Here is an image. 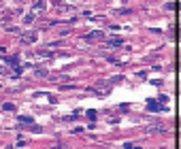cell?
Masks as SVG:
<instances>
[{"label":"cell","instance_id":"cell-1","mask_svg":"<svg viewBox=\"0 0 181 149\" xmlns=\"http://www.w3.org/2000/svg\"><path fill=\"white\" fill-rule=\"evenodd\" d=\"M111 85H113V81H98V83L92 87V92H96V94H109V92H111Z\"/></svg>","mask_w":181,"mask_h":149},{"label":"cell","instance_id":"cell-2","mask_svg":"<svg viewBox=\"0 0 181 149\" xmlns=\"http://www.w3.org/2000/svg\"><path fill=\"white\" fill-rule=\"evenodd\" d=\"M166 96H160V100H149V102H147V109H149V111H162V109L164 107H166Z\"/></svg>","mask_w":181,"mask_h":149},{"label":"cell","instance_id":"cell-3","mask_svg":"<svg viewBox=\"0 0 181 149\" xmlns=\"http://www.w3.org/2000/svg\"><path fill=\"white\" fill-rule=\"evenodd\" d=\"M36 41V32H26L24 36H21V43L24 45H30V43H34Z\"/></svg>","mask_w":181,"mask_h":149},{"label":"cell","instance_id":"cell-4","mask_svg":"<svg viewBox=\"0 0 181 149\" xmlns=\"http://www.w3.org/2000/svg\"><path fill=\"white\" fill-rule=\"evenodd\" d=\"M117 45H124V38H111L109 41V47H117Z\"/></svg>","mask_w":181,"mask_h":149},{"label":"cell","instance_id":"cell-5","mask_svg":"<svg viewBox=\"0 0 181 149\" xmlns=\"http://www.w3.org/2000/svg\"><path fill=\"white\" fill-rule=\"evenodd\" d=\"M96 38H102V32H92V34H87V41H96Z\"/></svg>","mask_w":181,"mask_h":149},{"label":"cell","instance_id":"cell-6","mask_svg":"<svg viewBox=\"0 0 181 149\" xmlns=\"http://www.w3.org/2000/svg\"><path fill=\"white\" fill-rule=\"evenodd\" d=\"M2 109H4V111H15V104H11V102H4V104H2Z\"/></svg>","mask_w":181,"mask_h":149},{"label":"cell","instance_id":"cell-7","mask_svg":"<svg viewBox=\"0 0 181 149\" xmlns=\"http://www.w3.org/2000/svg\"><path fill=\"white\" fill-rule=\"evenodd\" d=\"M13 15H15V13H7V15H2V17H0V21H2V24H7V21L13 17Z\"/></svg>","mask_w":181,"mask_h":149},{"label":"cell","instance_id":"cell-8","mask_svg":"<svg viewBox=\"0 0 181 149\" xmlns=\"http://www.w3.org/2000/svg\"><path fill=\"white\" fill-rule=\"evenodd\" d=\"M149 132H166V130H164L162 126H151V128H149Z\"/></svg>","mask_w":181,"mask_h":149},{"label":"cell","instance_id":"cell-9","mask_svg":"<svg viewBox=\"0 0 181 149\" xmlns=\"http://www.w3.org/2000/svg\"><path fill=\"white\" fill-rule=\"evenodd\" d=\"M19 121H21V124H32V117H26V115H21Z\"/></svg>","mask_w":181,"mask_h":149},{"label":"cell","instance_id":"cell-10","mask_svg":"<svg viewBox=\"0 0 181 149\" xmlns=\"http://www.w3.org/2000/svg\"><path fill=\"white\" fill-rule=\"evenodd\" d=\"M7 62H9L11 66H17V58H15V56H13V58H7Z\"/></svg>","mask_w":181,"mask_h":149},{"label":"cell","instance_id":"cell-11","mask_svg":"<svg viewBox=\"0 0 181 149\" xmlns=\"http://www.w3.org/2000/svg\"><path fill=\"white\" fill-rule=\"evenodd\" d=\"M9 32H13V34H19V28H17V26H9Z\"/></svg>","mask_w":181,"mask_h":149},{"label":"cell","instance_id":"cell-12","mask_svg":"<svg viewBox=\"0 0 181 149\" xmlns=\"http://www.w3.org/2000/svg\"><path fill=\"white\" fill-rule=\"evenodd\" d=\"M32 19H34V13H30V15H26V17H24V21H26V24H30Z\"/></svg>","mask_w":181,"mask_h":149},{"label":"cell","instance_id":"cell-13","mask_svg":"<svg viewBox=\"0 0 181 149\" xmlns=\"http://www.w3.org/2000/svg\"><path fill=\"white\" fill-rule=\"evenodd\" d=\"M34 9H36V11H38V9H45V2H41V0H38V2L34 4Z\"/></svg>","mask_w":181,"mask_h":149},{"label":"cell","instance_id":"cell-14","mask_svg":"<svg viewBox=\"0 0 181 149\" xmlns=\"http://www.w3.org/2000/svg\"><path fill=\"white\" fill-rule=\"evenodd\" d=\"M87 117H90V119H96V111H87Z\"/></svg>","mask_w":181,"mask_h":149}]
</instances>
